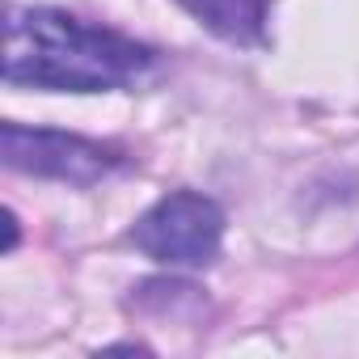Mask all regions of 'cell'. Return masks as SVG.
<instances>
[{
    "label": "cell",
    "instance_id": "cell-1",
    "mask_svg": "<svg viewBox=\"0 0 359 359\" xmlns=\"http://www.w3.org/2000/svg\"><path fill=\"white\" fill-rule=\"evenodd\" d=\"M156 64L152 47L89 26L64 9L13 5L5 22V81L47 93H110Z\"/></svg>",
    "mask_w": 359,
    "mask_h": 359
},
{
    "label": "cell",
    "instance_id": "cell-2",
    "mask_svg": "<svg viewBox=\"0 0 359 359\" xmlns=\"http://www.w3.org/2000/svg\"><path fill=\"white\" fill-rule=\"evenodd\" d=\"M127 237L161 266H212L224 245V212L199 191H173L156 199Z\"/></svg>",
    "mask_w": 359,
    "mask_h": 359
},
{
    "label": "cell",
    "instance_id": "cell-3",
    "mask_svg": "<svg viewBox=\"0 0 359 359\" xmlns=\"http://www.w3.org/2000/svg\"><path fill=\"white\" fill-rule=\"evenodd\" d=\"M0 156L18 173L47 177V182H64V187H93L127 165V156L114 144L85 140L72 131H51V127H26V123L0 127Z\"/></svg>",
    "mask_w": 359,
    "mask_h": 359
},
{
    "label": "cell",
    "instance_id": "cell-4",
    "mask_svg": "<svg viewBox=\"0 0 359 359\" xmlns=\"http://www.w3.org/2000/svg\"><path fill=\"white\" fill-rule=\"evenodd\" d=\"M203 30L233 47H262L275 0H177Z\"/></svg>",
    "mask_w": 359,
    "mask_h": 359
},
{
    "label": "cell",
    "instance_id": "cell-5",
    "mask_svg": "<svg viewBox=\"0 0 359 359\" xmlns=\"http://www.w3.org/2000/svg\"><path fill=\"white\" fill-rule=\"evenodd\" d=\"M5 229H9V237H5V254H9V250H18V216H13V212H5Z\"/></svg>",
    "mask_w": 359,
    "mask_h": 359
}]
</instances>
